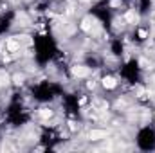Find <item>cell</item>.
<instances>
[{"label":"cell","mask_w":155,"mask_h":153,"mask_svg":"<svg viewBox=\"0 0 155 153\" xmlns=\"http://www.w3.org/2000/svg\"><path fill=\"white\" fill-rule=\"evenodd\" d=\"M87 74H88V69H87L85 65H74V67H72V76L85 77Z\"/></svg>","instance_id":"cell-1"},{"label":"cell","mask_w":155,"mask_h":153,"mask_svg":"<svg viewBox=\"0 0 155 153\" xmlns=\"http://www.w3.org/2000/svg\"><path fill=\"white\" fill-rule=\"evenodd\" d=\"M103 86H105V88H116L117 86V81L116 79H114V77H103Z\"/></svg>","instance_id":"cell-2"}]
</instances>
